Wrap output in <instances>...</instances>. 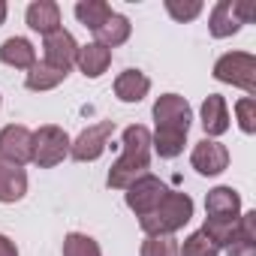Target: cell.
Masks as SVG:
<instances>
[{
  "mask_svg": "<svg viewBox=\"0 0 256 256\" xmlns=\"http://www.w3.org/2000/svg\"><path fill=\"white\" fill-rule=\"evenodd\" d=\"M193 217V199L187 193H178V190H169L163 196V202L148 214L142 217V229L148 235H172L178 229H184Z\"/></svg>",
  "mask_w": 256,
  "mask_h": 256,
  "instance_id": "2",
  "label": "cell"
},
{
  "mask_svg": "<svg viewBox=\"0 0 256 256\" xmlns=\"http://www.w3.org/2000/svg\"><path fill=\"white\" fill-rule=\"evenodd\" d=\"M28 28H34L42 36L60 30V6L54 0H34L28 6Z\"/></svg>",
  "mask_w": 256,
  "mask_h": 256,
  "instance_id": "13",
  "label": "cell"
},
{
  "mask_svg": "<svg viewBox=\"0 0 256 256\" xmlns=\"http://www.w3.org/2000/svg\"><path fill=\"white\" fill-rule=\"evenodd\" d=\"M202 126H205L208 136H223L229 130V108H226V100L220 94L205 96V102H202Z\"/></svg>",
  "mask_w": 256,
  "mask_h": 256,
  "instance_id": "18",
  "label": "cell"
},
{
  "mask_svg": "<svg viewBox=\"0 0 256 256\" xmlns=\"http://www.w3.org/2000/svg\"><path fill=\"white\" fill-rule=\"evenodd\" d=\"M148 90H151V78L142 70H124L114 78V96L120 102H139L148 96Z\"/></svg>",
  "mask_w": 256,
  "mask_h": 256,
  "instance_id": "15",
  "label": "cell"
},
{
  "mask_svg": "<svg viewBox=\"0 0 256 256\" xmlns=\"http://www.w3.org/2000/svg\"><path fill=\"white\" fill-rule=\"evenodd\" d=\"M220 253V247L199 229V232H193V235H187L184 238V247H178V256H217Z\"/></svg>",
  "mask_w": 256,
  "mask_h": 256,
  "instance_id": "23",
  "label": "cell"
},
{
  "mask_svg": "<svg viewBox=\"0 0 256 256\" xmlns=\"http://www.w3.org/2000/svg\"><path fill=\"white\" fill-rule=\"evenodd\" d=\"M64 78H66V72H60V70L48 66L46 60H40V64H34V66L28 70L24 84H28V90H52V88H58Z\"/></svg>",
  "mask_w": 256,
  "mask_h": 256,
  "instance_id": "22",
  "label": "cell"
},
{
  "mask_svg": "<svg viewBox=\"0 0 256 256\" xmlns=\"http://www.w3.org/2000/svg\"><path fill=\"white\" fill-rule=\"evenodd\" d=\"M235 112H238V124L244 133H256V102L253 96H244L235 102Z\"/></svg>",
  "mask_w": 256,
  "mask_h": 256,
  "instance_id": "27",
  "label": "cell"
},
{
  "mask_svg": "<svg viewBox=\"0 0 256 256\" xmlns=\"http://www.w3.org/2000/svg\"><path fill=\"white\" fill-rule=\"evenodd\" d=\"M0 256H18V247L6 235H0Z\"/></svg>",
  "mask_w": 256,
  "mask_h": 256,
  "instance_id": "28",
  "label": "cell"
},
{
  "mask_svg": "<svg viewBox=\"0 0 256 256\" xmlns=\"http://www.w3.org/2000/svg\"><path fill=\"white\" fill-rule=\"evenodd\" d=\"M154 120H157V130H163V133H181V136H187L190 120H193V108H190V102L184 96L163 94L154 102Z\"/></svg>",
  "mask_w": 256,
  "mask_h": 256,
  "instance_id": "5",
  "label": "cell"
},
{
  "mask_svg": "<svg viewBox=\"0 0 256 256\" xmlns=\"http://www.w3.org/2000/svg\"><path fill=\"white\" fill-rule=\"evenodd\" d=\"M6 12H10V6L4 4V0H0V24H4V22H6Z\"/></svg>",
  "mask_w": 256,
  "mask_h": 256,
  "instance_id": "29",
  "label": "cell"
},
{
  "mask_svg": "<svg viewBox=\"0 0 256 256\" xmlns=\"http://www.w3.org/2000/svg\"><path fill=\"white\" fill-rule=\"evenodd\" d=\"M28 193V175L22 166L0 160V202H18Z\"/></svg>",
  "mask_w": 256,
  "mask_h": 256,
  "instance_id": "16",
  "label": "cell"
},
{
  "mask_svg": "<svg viewBox=\"0 0 256 256\" xmlns=\"http://www.w3.org/2000/svg\"><path fill=\"white\" fill-rule=\"evenodd\" d=\"M108 16H112V6L106 4V0H78L76 4V18L88 30H100Z\"/></svg>",
  "mask_w": 256,
  "mask_h": 256,
  "instance_id": "21",
  "label": "cell"
},
{
  "mask_svg": "<svg viewBox=\"0 0 256 256\" xmlns=\"http://www.w3.org/2000/svg\"><path fill=\"white\" fill-rule=\"evenodd\" d=\"M166 184L157 178V175H142L136 178L130 187H126V205H130V211H136V217H148L166 196Z\"/></svg>",
  "mask_w": 256,
  "mask_h": 256,
  "instance_id": "8",
  "label": "cell"
},
{
  "mask_svg": "<svg viewBox=\"0 0 256 256\" xmlns=\"http://www.w3.org/2000/svg\"><path fill=\"white\" fill-rule=\"evenodd\" d=\"M30 148H34V133L22 124H10L0 130V160L24 166L30 163Z\"/></svg>",
  "mask_w": 256,
  "mask_h": 256,
  "instance_id": "9",
  "label": "cell"
},
{
  "mask_svg": "<svg viewBox=\"0 0 256 256\" xmlns=\"http://www.w3.org/2000/svg\"><path fill=\"white\" fill-rule=\"evenodd\" d=\"M142 256H178V241L172 235H148L142 241Z\"/></svg>",
  "mask_w": 256,
  "mask_h": 256,
  "instance_id": "25",
  "label": "cell"
},
{
  "mask_svg": "<svg viewBox=\"0 0 256 256\" xmlns=\"http://www.w3.org/2000/svg\"><path fill=\"white\" fill-rule=\"evenodd\" d=\"M76 54H78V42L72 40L70 30H54L46 36V64L60 70V72H70V66L76 64Z\"/></svg>",
  "mask_w": 256,
  "mask_h": 256,
  "instance_id": "11",
  "label": "cell"
},
{
  "mask_svg": "<svg viewBox=\"0 0 256 256\" xmlns=\"http://www.w3.org/2000/svg\"><path fill=\"white\" fill-rule=\"evenodd\" d=\"M70 136L54 124H46L34 133V148H30V160L40 166V169H52L58 163H64L70 157Z\"/></svg>",
  "mask_w": 256,
  "mask_h": 256,
  "instance_id": "4",
  "label": "cell"
},
{
  "mask_svg": "<svg viewBox=\"0 0 256 256\" xmlns=\"http://www.w3.org/2000/svg\"><path fill=\"white\" fill-rule=\"evenodd\" d=\"M256 16V6L253 4H241V0H220L211 12V36L223 40V36H232L241 30V24H247L250 18Z\"/></svg>",
  "mask_w": 256,
  "mask_h": 256,
  "instance_id": "6",
  "label": "cell"
},
{
  "mask_svg": "<svg viewBox=\"0 0 256 256\" xmlns=\"http://www.w3.org/2000/svg\"><path fill=\"white\" fill-rule=\"evenodd\" d=\"M205 211H208V220L238 223V217H241V196L232 187H214L205 196Z\"/></svg>",
  "mask_w": 256,
  "mask_h": 256,
  "instance_id": "12",
  "label": "cell"
},
{
  "mask_svg": "<svg viewBox=\"0 0 256 256\" xmlns=\"http://www.w3.org/2000/svg\"><path fill=\"white\" fill-rule=\"evenodd\" d=\"M130 30H133L130 18L120 16V12H112V16L106 18V24H102L100 30H94V36H96V42H100L102 48L112 52L114 46H124L126 40H130Z\"/></svg>",
  "mask_w": 256,
  "mask_h": 256,
  "instance_id": "20",
  "label": "cell"
},
{
  "mask_svg": "<svg viewBox=\"0 0 256 256\" xmlns=\"http://www.w3.org/2000/svg\"><path fill=\"white\" fill-rule=\"evenodd\" d=\"M112 133H114V120H100V124L88 126V130H82L78 139L70 145V157L78 160V163L100 160L102 151H106V145H108V139H112Z\"/></svg>",
  "mask_w": 256,
  "mask_h": 256,
  "instance_id": "7",
  "label": "cell"
},
{
  "mask_svg": "<svg viewBox=\"0 0 256 256\" xmlns=\"http://www.w3.org/2000/svg\"><path fill=\"white\" fill-rule=\"evenodd\" d=\"M166 12L175 18V22H193L199 12H202V4L199 0H166Z\"/></svg>",
  "mask_w": 256,
  "mask_h": 256,
  "instance_id": "26",
  "label": "cell"
},
{
  "mask_svg": "<svg viewBox=\"0 0 256 256\" xmlns=\"http://www.w3.org/2000/svg\"><path fill=\"white\" fill-rule=\"evenodd\" d=\"M190 163L199 175L211 178V175H220L229 166V151H226V145H220L214 139H202V142H196V148L190 154Z\"/></svg>",
  "mask_w": 256,
  "mask_h": 256,
  "instance_id": "10",
  "label": "cell"
},
{
  "mask_svg": "<svg viewBox=\"0 0 256 256\" xmlns=\"http://www.w3.org/2000/svg\"><path fill=\"white\" fill-rule=\"evenodd\" d=\"M76 64H78V70H82L88 78H100V76L108 70V64H112V52L102 48L100 42H88V46H78Z\"/></svg>",
  "mask_w": 256,
  "mask_h": 256,
  "instance_id": "19",
  "label": "cell"
},
{
  "mask_svg": "<svg viewBox=\"0 0 256 256\" xmlns=\"http://www.w3.org/2000/svg\"><path fill=\"white\" fill-rule=\"evenodd\" d=\"M148 166H151V133H148V126L133 124L124 130V154L108 169V187L126 190L136 178L148 175Z\"/></svg>",
  "mask_w": 256,
  "mask_h": 256,
  "instance_id": "1",
  "label": "cell"
},
{
  "mask_svg": "<svg viewBox=\"0 0 256 256\" xmlns=\"http://www.w3.org/2000/svg\"><path fill=\"white\" fill-rule=\"evenodd\" d=\"M0 60L6 66H16V70H30L36 64V48L24 36H10L0 46Z\"/></svg>",
  "mask_w": 256,
  "mask_h": 256,
  "instance_id": "17",
  "label": "cell"
},
{
  "mask_svg": "<svg viewBox=\"0 0 256 256\" xmlns=\"http://www.w3.org/2000/svg\"><path fill=\"white\" fill-rule=\"evenodd\" d=\"M229 256H256V211L238 217V226L229 238Z\"/></svg>",
  "mask_w": 256,
  "mask_h": 256,
  "instance_id": "14",
  "label": "cell"
},
{
  "mask_svg": "<svg viewBox=\"0 0 256 256\" xmlns=\"http://www.w3.org/2000/svg\"><path fill=\"white\" fill-rule=\"evenodd\" d=\"M214 78L241 88L247 96L256 94V58L247 52H229L214 64Z\"/></svg>",
  "mask_w": 256,
  "mask_h": 256,
  "instance_id": "3",
  "label": "cell"
},
{
  "mask_svg": "<svg viewBox=\"0 0 256 256\" xmlns=\"http://www.w3.org/2000/svg\"><path fill=\"white\" fill-rule=\"evenodd\" d=\"M64 256H102V253H100V244L90 235L70 232L64 238Z\"/></svg>",
  "mask_w": 256,
  "mask_h": 256,
  "instance_id": "24",
  "label": "cell"
}]
</instances>
